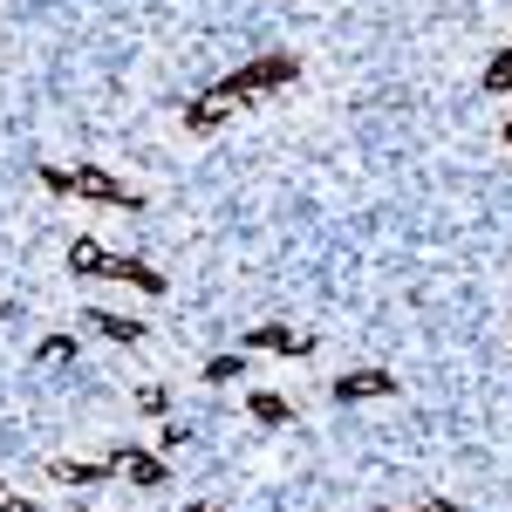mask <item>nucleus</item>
<instances>
[{
    "label": "nucleus",
    "instance_id": "nucleus-1",
    "mask_svg": "<svg viewBox=\"0 0 512 512\" xmlns=\"http://www.w3.org/2000/svg\"><path fill=\"white\" fill-rule=\"evenodd\" d=\"M41 185H48V192L96 198V205H130V212L144 205V192H130V185H117V178H110V171H96V164H76V171H69V164H48V171H41Z\"/></svg>",
    "mask_w": 512,
    "mask_h": 512
},
{
    "label": "nucleus",
    "instance_id": "nucleus-2",
    "mask_svg": "<svg viewBox=\"0 0 512 512\" xmlns=\"http://www.w3.org/2000/svg\"><path fill=\"white\" fill-rule=\"evenodd\" d=\"M294 76H301V62H294V55H260V62L233 69V76H226V89H239L246 103H260L267 89H280V82H294Z\"/></svg>",
    "mask_w": 512,
    "mask_h": 512
},
{
    "label": "nucleus",
    "instance_id": "nucleus-3",
    "mask_svg": "<svg viewBox=\"0 0 512 512\" xmlns=\"http://www.w3.org/2000/svg\"><path fill=\"white\" fill-rule=\"evenodd\" d=\"M233 110H246V96L219 82V89H205V96H198L192 110H185V123H192V130H219V123L233 117Z\"/></svg>",
    "mask_w": 512,
    "mask_h": 512
},
{
    "label": "nucleus",
    "instance_id": "nucleus-4",
    "mask_svg": "<svg viewBox=\"0 0 512 512\" xmlns=\"http://www.w3.org/2000/svg\"><path fill=\"white\" fill-rule=\"evenodd\" d=\"M396 376L390 369H349V376H335V403H369V396H390Z\"/></svg>",
    "mask_w": 512,
    "mask_h": 512
},
{
    "label": "nucleus",
    "instance_id": "nucleus-5",
    "mask_svg": "<svg viewBox=\"0 0 512 512\" xmlns=\"http://www.w3.org/2000/svg\"><path fill=\"white\" fill-rule=\"evenodd\" d=\"M110 465H117V478H130V485H164V458L137 451V444H117V451H110Z\"/></svg>",
    "mask_w": 512,
    "mask_h": 512
},
{
    "label": "nucleus",
    "instance_id": "nucleus-6",
    "mask_svg": "<svg viewBox=\"0 0 512 512\" xmlns=\"http://www.w3.org/2000/svg\"><path fill=\"white\" fill-rule=\"evenodd\" d=\"M246 349H267V355H308L315 349V335H301V328H253V335H246Z\"/></svg>",
    "mask_w": 512,
    "mask_h": 512
},
{
    "label": "nucleus",
    "instance_id": "nucleus-7",
    "mask_svg": "<svg viewBox=\"0 0 512 512\" xmlns=\"http://www.w3.org/2000/svg\"><path fill=\"white\" fill-rule=\"evenodd\" d=\"M48 472L62 478V485H103V478H117V465L110 458H55Z\"/></svg>",
    "mask_w": 512,
    "mask_h": 512
},
{
    "label": "nucleus",
    "instance_id": "nucleus-8",
    "mask_svg": "<svg viewBox=\"0 0 512 512\" xmlns=\"http://www.w3.org/2000/svg\"><path fill=\"white\" fill-rule=\"evenodd\" d=\"M103 280H130V287H144V294H164V274H158V267H144V260H123V253H110Z\"/></svg>",
    "mask_w": 512,
    "mask_h": 512
},
{
    "label": "nucleus",
    "instance_id": "nucleus-9",
    "mask_svg": "<svg viewBox=\"0 0 512 512\" xmlns=\"http://www.w3.org/2000/svg\"><path fill=\"white\" fill-rule=\"evenodd\" d=\"M89 328H96V335H110V342H144V321L110 315V308H96V315H89Z\"/></svg>",
    "mask_w": 512,
    "mask_h": 512
},
{
    "label": "nucleus",
    "instance_id": "nucleus-10",
    "mask_svg": "<svg viewBox=\"0 0 512 512\" xmlns=\"http://www.w3.org/2000/svg\"><path fill=\"white\" fill-rule=\"evenodd\" d=\"M69 267H76L82 280H103V267H110V253H103L96 239H76V246H69Z\"/></svg>",
    "mask_w": 512,
    "mask_h": 512
},
{
    "label": "nucleus",
    "instance_id": "nucleus-11",
    "mask_svg": "<svg viewBox=\"0 0 512 512\" xmlns=\"http://www.w3.org/2000/svg\"><path fill=\"white\" fill-rule=\"evenodd\" d=\"M253 417H260V424H274V431H280V424H294V410H287L280 396H267V390L253 396Z\"/></svg>",
    "mask_w": 512,
    "mask_h": 512
},
{
    "label": "nucleus",
    "instance_id": "nucleus-12",
    "mask_svg": "<svg viewBox=\"0 0 512 512\" xmlns=\"http://www.w3.org/2000/svg\"><path fill=\"white\" fill-rule=\"evenodd\" d=\"M233 376H246V355H212L205 362V383H233Z\"/></svg>",
    "mask_w": 512,
    "mask_h": 512
},
{
    "label": "nucleus",
    "instance_id": "nucleus-13",
    "mask_svg": "<svg viewBox=\"0 0 512 512\" xmlns=\"http://www.w3.org/2000/svg\"><path fill=\"white\" fill-rule=\"evenodd\" d=\"M485 89H492V96H499V89H512V48L492 62V69H485Z\"/></svg>",
    "mask_w": 512,
    "mask_h": 512
},
{
    "label": "nucleus",
    "instance_id": "nucleus-14",
    "mask_svg": "<svg viewBox=\"0 0 512 512\" xmlns=\"http://www.w3.org/2000/svg\"><path fill=\"white\" fill-rule=\"evenodd\" d=\"M69 355H76V335H48L41 342V362H69Z\"/></svg>",
    "mask_w": 512,
    "mask_h": 512
},
{
    "label": "nucleus",
    "instance_id": "nucleus-15",
    "mask_svg": "<svg viewBox=\"0 0 512 512\" xmlns=\"http://www.w3.org/2000/svg\"><path fill=\"white\" fill-rule=\"evenodd\" d=\"M137 410H151V417H164V410H171V396H164L158 383H144V390H137Z\"/></svg>",
    "mask_w": 512,
    "mask_h": 512
},
{
    "label": "nucleus",
    "instance_id": "nucleus-16",
    "mask_svg": "<svg viewBox=\"0 0 512 512\" xmlns=\"http://www.w3.org/2000/svg\"><path fill=\"white\" fill-rule=\"evenodd\" d=\"M0 512H35V499H28V492H14V485H0Z\"/></svg>",
    "mask_w": 512,
    "mask_h": 512
},
{
    "label": "nucleus",
    "instance_id": "nucleus-17",
    "mask_svg": "<svg viewBox=\"0 0 512 512\" xmlns=\"http://www.w3.org/2000/svg\"><path fill=\"white\" fill-rule=\"evenodd\" d=\"M417 512H458V506H451V499H424Z\"/></svg>",
    "mask_w": 512,
    "mask_h": 512
},
{
    "label": "nucleus",
    "instance_id": "nucleus-18",
    "mask_svg": "<svg viewBox=\"0 0 512 512\" xmlns=\"http://www.w3.org/2000/svg\"><path fill=\"white\" fill-rule=\"evenodd\" d=\"M192 512H219V499H198V506Z\"/></svg>",
    "mask_w": 512,
    "mask_h": 512
},
{
    "label": "nucleus",
    "instance_id": "nucleus-19",
    "mask_svg": "<svg viewBox=\"0 0 512 512\" xmlns=\"http://www.w3.org/2000/svg\"><path fill=\"white\" fill-rule=\"evenodd\" d=\"M7 315H14V301H7V294H0V321H7Z\"/></svg>",
    "mask_w": 512,
    "mask_h": 512
},
{
    "label": "nucleus",
    "instance_id": "nucleus-20",
    "mask_svg": "<svg viewBox=\"0 0 512 512\" xmlns=\"http://www.w3.org/2000/svg\"><path fill=\"white\" fill-rule=\"evenodd\" d=\"M506 144H512V123H506Z\"/></svg>",
    "mask_w": 512,
    "mask_h": 512
},
{
    "label": "nucleus",
    "instance_id": "nucleus-21",
    "mask_svg": "<svg viewBox=\"0 0 512 512\" xmlns=\"http://www.w3.org/2000/svg\"><path fill=\"white\" fill-rule=\"evenodd\" d=\"M76 512H82V506H76Z\"/></svg>",
    "mask_w": 512,
    "mask_h": 512
}]
</instances>
